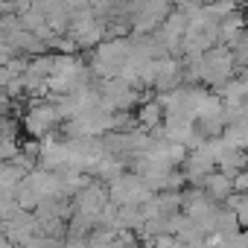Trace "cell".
Instances as JSON below:
<instances>
[{
    "instance_id": "cell-7",
    "label": "cell",
    "mask_w": 248,
    "mask_h": 248,
    "mask_svg": "<svg viewBox=\"0 0 248 248\" xmlns=\"http://www.w3.org/2000/svg\"><path fill=\"white\" fill-rule=\"evenodd\" d=\"M213 172H216V161H213L207 152L196 149V152L187 155V161H184V175H187L190 184H204V178L213 175Z\"/></svg>"
},
{
    "instance_id": "cell-15",
    "label": "cell",
    "mask_w": 248,
    "mask_h": 248,
    "mask_svg": "<svg viewBox=\"0 0 248 248\" xmlns=\"http://www.w3.org/2000/svg\"><path fill=\"white\" fill-rule=\"evenodd\" d=\"M27 175H30V172H24L21 167H15V164H3V170H0V190H18V187L24 184Z\"/></svg>"
},
{
    "instance_id": "cell-23",
    "label": "cell",
    "mask_w": 248,
    "mask_h": 248,
    "mask_svg": "<svg viewBox=\"0 0 248 248\" xmlns=\"http://www.w3.org/2000/svg\"><path fill=\"white\" fill-rule=\"evenodd\" d=\"M242 239H245V245H248V231H245V233H242Z\"/></svg>"
},
{
    "instance_id": "cell-14",
    "label": "cell",
    "mask_w": 248,
    "mask_h": 248,
    "mask_svg": "<svg viewBox=\"0 0 248 248\" xmlns=\"http://www.w3.org/2000/svg\"><path fill=\"white\" fill-rule=\"evenodd\" d=\"M143 225H146V213H143V207H138V204H126V207H120V228L140 231Z\"/></svg>"
},
{
    "instance_id": "cell-19",
    "label": "cell",
    "mask_w": 248,
    "mask_h": 248,
    "mask_svg": "<svg viewBox=\"0 0 248 248\" xmlns=\"http://www.w3.org/2000/svg\"><path fill=\"white\" fill-rule=\"evenodd\" d=\"M24 248H64V239H56V236H44V233H38V236H32Z\"/></svg>"
},
{
    "instance_id": "cell-20",
    "label": "cell",
    "mask_w": 248,
    "mask_h": 248,
    "mask_svg": "<svg viewBox=\"0 0 248 248\" xmlns=\"http://www.w3.org/2000/svg\"><path fill=\"white\" fill-rule=\"evenodd\" d=\"M149 248H184L181 242H178V236H172V233H164V236H158Z\"/></svg>"
},
{
    "instance_id": "cell-16",
    "label": "cell",
    "mask_w": 248,
    "mask_h": 248,
    "mask_svg": "<svg viewBox=\"0 0 248 248\" xmlns=\"http://www.w3.org/2000/svg\"><path fill=\"white\" fill-rule=\"evenodd\" d=\"M239 213L231 207H222L216 216V233H239Z\"/></svg>"
},
{
    "instance_id": "cell-24",
    "label": "cell",
    "mask_w": 248,
    "mask_h": 248,
    "mask_svg": "<svg viewBox=\"0 0 248 248\" xmlns=\"http://www.w3.org/2000/svg\"><path fill=\"white\" fill-rule=\"evenodd\" d=\"M202 3H204V6H207V3H213V0H202Z\"/></svg>"
},
{
    "instance_id": "cell-17",
    "label": "cell",
    "mask_w": 248,
    "mask_h": 248,
    "mask_svg": "<svg viewBox=\"0 0 248 248\" xmlns=\"http://www.w3.org/2000/svg\"><path fill=\"white\" fill-rule=\"evenodd\" d=\"M18 18H21V27H24L27 32H35V35L47 27V15H44V12H38L35 6H32V9H27V12H21Z\"/></svg>"
},
{
    "instance_id": "cell-13",
    "label": "cell",
    "mask_w": 248,
    "mask_h": 248,
    "mask_svg": "<svg viewBox=\"0 0 248 248\" xmlns=\"http://www.w3.org/2000/svg\"><path fill=\"white\" fill-rule=\"evenodd\" d=\"M219 96L225 99V105L248 102V79H228V82L219 88Z\"/></svg>"
},
{
    "instance_id": "cell-18",
    "label": "cell",
    "mask_w": 248,
    "mask_h": 248,
    "mask_svg": "<svg viewBox=\"0 0 248 248\" xmlns=\"http://www.w3.org/2000/svg\"><path fill=\"white\" fill-rule=\"evenodd\" d=\"M53 50L62 53V56H76L82 47H79V41H76L73 35H59V38L53 41Z\"/></svg>"
},
{
    "instance_id": "cell-11",
    "label": "cell",
    "mask_w": 248,
    "mask_h": 248,
    "mask_svg": "<svg viewBox=\"0 0 248 248\" xmlns=\"http://www.w3.org/2000/svg\"><path fill=\"white\" fill-rule=\"evenodd\" d=\"M126 158H114V155H105L102 161H99V167L93 170V178H99L102 184H111V181H117L120 175H126L123 170H126Z\"/></svg>"
},
{
    "instance_id": "cell-3",
    "label": "cell",
    "mask_w": 248,
    "mask_h": 248,
    "mask_svg": "<svg viewBox=\"0 0 248 248\" xmlns=\"http://www.w3.org/2000/svg\"><path fill=\"white\" fill-rule=\"evenodd\" d=\"M233 67H236V53L231 47L219 44L210 53H204V59H202V82L213 85V88H222L233 76Z\"/></svg>"
},
{
    "instance_id": "cell-9",
    "label": "cell",
    "mask_w": 248,
    "mask_h": 248,
    "mask_svg": "<svg viewBox=\"0 0 248 248\" xmlns=\"http://www.w3.org/2000/svg\"><path fill=\"white\" fill-rule=\"evenodd\" d=\"M202 187L207 190V196H210L213 202H228V199L236 193L233 178H231V175H225V172H213V175H207Z\"/></svg>"
},
{
    "instance_id": "cell-2",
    "label": "cell",
    "mask_w": 248,
    "mask_h": 248,
    "mask_svg": "<svg viewBox=\"0 0 248 248\" xmlns=\"http://www.w3.org/2000/svg\"><path fill=\"white\" fill-rule=\"evenodd\" d=\"M108 196H111V202L120 204V207H126V204H138V207H143V204L155 202L158 193L149 190L146 181H143L138 172H126V175H120L117 181L108 184Z\"/></svg>"
},
{
    "instance_id": "cell-8",
    "label": "cell",
    "mask_w": 248,
    "mask_h": 248,
    "mask_svg": "<svg viewBox=\"0 0 248 248\" xmlns=\"http://www.w3.org/2000/svg\"><path fill=\"white\" fill-rule=\"evenodd\" d=\"M245 27H248V21L236 12V15H231V18H225L222 24H219V41L225 44V47H231V50H236L239 44H242V35H245Z\"/></svg>"
},
{
    "instance_id": "cell-10",
    "label": "cell",
    "mask_w": 248,
    "mask_h": 248,
    "mask_svg": "<svg viewBox=\"0 0 248 248\" xmlns=\"http://www.w3.org/2000/svg\"><path fill=\"white\" fill-rule=\"evenodd\" d=\"M164 120H167V108H164L158 99H146V102H140V108H138V123H140L146 132L164 126Z\"/></svg>"
},
{
    "instance_id": "cell-4",
    "label": "cell",
    "mask_w": 248,
    "mask_h": 248,
    "mask_svg": "<svg viewBox=\"0 0 248 248\" xmlns=\"http://www.w3.org/2000/svg\"><path fill=\"white\" fill-rule=\"evenodd\" d=\"M99 91H102V108L105 111H129L132 105H138L143 99L129 82H123V79H108V82H102Z\"/></svg>"
},
{
    "instance_id": "cell-12",
    "label": "cell",
    "mask_w": 248,
    "mask_h": 248,
    "mask_svg": "<svg viewBox=\"0 0 248 248\" xmlns=\"http://www.w3.org/2000/svg\"><path fill=\"white\" fill-rule=\"evenodd\" d=\"M216 167H219V172L236 178L242 170H248V155H245V149H225V155L219 158Z\"/></svg>"
},
{
    "instance_id": "cell-6",
    "label": "cell",
    "mask_w": 248,
    "mask_h": 248,
    "mask_svg": "<svg viewBox=\"0 0 248 248\" xmlns=\"http://www.w3.org/2000/svg\"><path fill=\"white\" fill-rule=\"evenodd\" d=\"M108 202H111V196H108V184H102L99 178L91 181L85 190H79L76 199H73V204H76L79 213H91V216H96V219H99V213H102V207H105Z\"/></svg>"
},
{
    "instance_id": "cell-1",
    "label": "cell",
    "mask_w": 248,
    "mask_h": 248,
    "mask_svg": "<svg viewBox=\"0 0 248 248\" xmlns=\"http://www.w3.org/2000/svg\"><path fill=\"white\" fill-rule=\"evenodd\" d=\"M62 123L59 117V108L50 102V99H30V108L27 114H21V129L32 138V140H41L47 135H53V129Z\"/></svg>"
},
{
    "instance_id": "cell-5",
    "label": "cell",
    "mask_w": 248,
    "mask_h": 248,
    "mask_svg": "<svg viewBox=\"0 0 248 248\" xmlns=\"http://www.w3.org/2000/svg\"><path fill=\"white\" fill-rule=\"evenodd\" d=\"M38 216L32 213V210H18L12 219H3V236H9V239H15L21 248L32 239V236H38Z\"/></svg>"
},
{
    "instance_id": "cell-21",
    "label": "cell",
    "mask_w": 248,
    "mask_h": 248,
    "mask_svg": "<svg viewBox=\"0 0 248 248\" xmlns=\"http://www.w3.org/2000/svg\"><path fill=\"white\" fill-rule=\"evenodd\" d=\"M233 187H236V193H248V170H242V172L233 178Z\"/></svg>"
},
{
    "instance_id": "cell-22",
    "label": "cell",
    "mask_w": 248,
    "mask_h": 248,
    "mask_svg": "<svg viewBox=\"0 0 248 248\" xmlns=\"http://www.w3.org/2000/svg\"><path fill=\"white\" fill-rule=\"evenodd\" d=\"M184 248H207V236H204V239H193V242H187Z\"/></svg>"
}]
</instances>
